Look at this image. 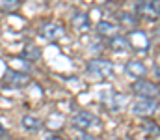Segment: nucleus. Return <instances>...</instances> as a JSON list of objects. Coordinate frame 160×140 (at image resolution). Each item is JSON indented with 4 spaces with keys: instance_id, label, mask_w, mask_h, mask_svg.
Masks as SVG:
<instances>
[{
    "instance_id": "17",
    "label": "nucleus",
    "mask_w": 160,
    "mask_h": 140,
    "mask_svg": "<svg viewBox=\"0 0 160 140\" xmlns=\"http://www.w3.org/2000/svg\"><path fill=\"white\" fill-rule=\"evenodd\" d=\"M47 140H62V138H60V137H56V135H52V137H48Z\"/></svg>"
},
{
    "instance_id": "2",
    "label": "nucleus",
    "mask_w": 160,
    "mask_h": 140,
    "mask_svg": "<svg viewBox=\"0 0 160 140\" xmlns=\"http://www.w3.org/2000/svg\"><path fill=\"white\" fill-rule=\"evenodd\" d=\"M157 108H158L157 97H140L132 105V112L138 114V116H149V114L157 112Z\"/></svg>"
},
{
    "instance_id": "13",
    "label": "nucleus",
    "mask_w": 160,
    "mask_h": 140,
    "mask_svg": "<svg viewBox=\"0 0 160 140\" xmlns=\"http://www.w3.org/2000/svg\"><path fill=\"white\" fill-rule=\"evenodd\" d=\"M22 58H26V60H30V62H38L41 58V50L34 45H26L24 50H22Z\"/></svg>"
},
{
    "instance_id": "14",
    "label": "nucleus",
    "mask_w": 160,
    "mask_h": 140,
    "mask_svg": "<svg viewBox=\"0 0 160 140\" xmlns=\"http://www.w3.org/2000/svg\"><path fill=\"white\" fill-rule=\"evenodd\" d=\"M110 39H112L110 47H112L114 50H125V49H127V45H128L127 38H119V36H114V38H110Z\"/></svg>"
},
{
    "instance_id": "5",
    "label": "nucleus",
    "mask_w": 160,
    "mask_h": 140,
    "mask_svg": "<svg viewBox=\"0 0 160 140\" xmlns=\"http://www.w3.org/2000/svg\"><path fill=\"white\" fill-rule=\"evenodd\" d=\"M97 123V118L91 114V112H88V110H80L78 114L73 118V125L80 129V131H88V129H91L93 125Z\"/></svg>"
},
{
    "instance_id": "8",
    "label": "nucleus",
    "mask_w": 160,
    "mask_h": 140,
    "mask_svg": "<svg viewBox=\"0 0 160 140\" xmlns=\"http://www.w3.org/2000/svg\"><path fill=\"white\" fill-rule=\"evenodd\" d=\"M125 73L132 79H143V75L147 73V67L140 60H128L125 64Z\"/></svg>"
},
{
    "instance_id": "1",
    "label": "nucleus",
    "mask_w": 160,
    "mask_h": 140,
    "mask_svg": "<svg viewBox=\"0 0 160 140\" xmlns=\"http://www.w3.org/2000/svg\"><path fill=\"white\" fill-rule=\"evenodd\" d=\"M86 69H88L89 75H95L99 79H106V77L114 75V64L110 60H104V58H93V60H89Z\"/></svg>"
},
{
    "instance_id": "12",
    "label": "nucleus",
    "mask_w": 160,
    "mask_h": 140,
    "mask_svg": "<svg viewBox=\"0 0 160 140\" xmlns=\"http://www.w3.org/2000/svg\"><path fill=\"white\" fill-rule=\"evenodd\" d=\"M21 123L26 131H39L41 129V120H38L36 116H24Z\"/></svg>"
},
{
    "instance_id": "10",
    "label": "nucleus",
    "mask_w": 160,
    "mask_h": 140,
    "mask_svg": "<svg viewBox=\"0 0 160 140\" xmlns=\"http://www.w3.org/2000/svg\"><path fill=\"white\" fill-rule=\"evenodd\" d=\"M118 30H119L118 24L108 23V21H101L97 24V34L102 36V38H114V36H118Z\"/></svg>"
},
{
    "instance_id": "16",
    "label": "nucleus",
    "mask_w": 160,
    "mask_h": 140,
    "mask_svg": "<svg viewBox=\"0 0 160 140\" xmlns=\"http://www.w3.org/2000/svg\"><path fill=\"white\" fill-rule=\"evenodd\" d=\"M77 140H95V137H93V135H86V133H82V135H78V138Z\"/></svg>"
},
{
    "instance_id": "6",
    "label": "nucleus",
    "mask_w": 160,
    "mask_h": 140,
    "mask_svg": "<svg viewBox=\"0 0 160 140\" xmlns=\"http://www.w3.org/2000/svg\"><path fill=\"white\" fill-rule=\"evenodd\" d=\"M41 34H43V38L48 39V41H58V39H62V38L65 36V30H63V26L58 24V23H48V24H45V26L41 28Z\"/></svg>"
},
{
    "instance_id": "15",
    "label": "nucleus",
    "mask_w": 160,
    "mask_h": 140,
    "mask_svg": "<svg viewBox=\"0 0 160 140\" xmlns=\"http://www.w3.org/2000/svg\"><path fill=\"white\" fill-rule=\"evenodd\" d=\"M2 6H4L6 9H13V8L17 6V0H6V2H4Z\"/></svg>"
},
{
    "instance_id": "9",
    "label": "nucleus",
    "mask_w": 160,
    "mask_h": 140,
    "mask_svg": "<svg viewBox=\"0 0 160 140\" xmlns=\"http://www.w3.org/2000/svg\"><path fill=\"white\" fill-rule=\"evenodd\" d=\"M127 41H128V45H132L134 49H140V50H147L149 49V39H147V36L142 30H132L128 34Z\"/></svg>"
},
{
    "instance_id": "4",
    "label": "nucleus",
    "mask_w": 160,
    "mask_h": 140,
    "mask_svg": "<svg viewBox=\"0 0 160 140\" xmlns=\"http://www.w3.org/2000/svg\"><path fill=\"white\" fill-rule=\"evenodd\" d=\"M136 11L145 19H158V0H140L136 6Z\"/></svg>"
},
{
    "instance_id": "11",
    "label": "nucleus",
    "mask_w": 160,
    "mask_h": 140,
    "mask_svg": "<svg viewBox=\"0 0 160 140\" xmlns=\"http://www.w3.org/2000/svg\"><path fill=\"white\" fill-rule=\"evenodd\" d=\"M71 24L77 32H86L89 28V21H88V15L86 13H75L73 19H71Z\"/></svg>"
},
{
    "instance_id": "3",
    "label": "nucleus",
    "mask_w": 160,
    "mask_h": 140,
    "mask_svg": "<svg viewBox=\"0 0 160 140\" xmlns=\"http://www.w3.org/2000/svg\"><path fill=\"white\" fill-rule=\"evenodd\" d=\"M132 90L136 95L140 97H158V86L151 80H143V79H138L134 84H132Z\"/></svg>"
},
{
    "instance_id": "7",
    "label": "nucleus",
    "mask_w": 160,
    "mask_h": 140,
    "mask_svg": "<svg viewBox=\"0 0 160 140\" xmlns=\"http://www.w3.org/2000/svg\"><path fill=\"white\" fill-rule=\"evenodd\" d=\"M28 82H30V77L26 73H21V71H8L6 77H4V84L6 86H11V88L24 86Z\"/></svg>"
}]
</instances>
